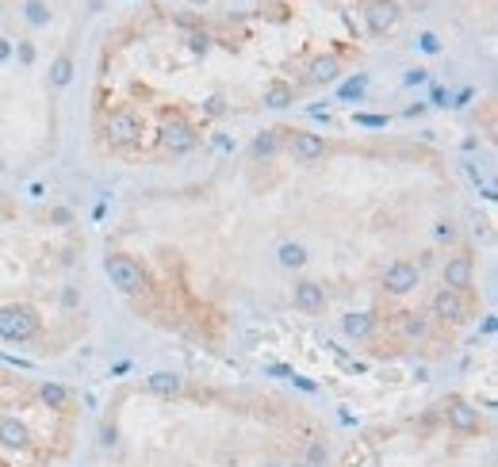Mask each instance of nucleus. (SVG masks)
I'll return each mask as SVG.
<instances>
[{
  "label": "nucleus",
  "mask_w": 498,
  "mask_h": 467,
  "mask_svg": "<svg viewBox=\"0 0 498 467\" xmlns=\"http://www.w3.org/2000/svg\"><path fill=\"white\" fill-rule=\"evenodd\" d=\"M265 467H276V463H265Z\"/></svg>",
  "instance_id": "c9c22d12"
},
{
  "label": "nucleus",
  "mask_w": 498,
  "mask_h": 467,
  "mask_svg": "<svg viewBox=\"0 0 498 467\" xmlns=\"http://www.w3.org/2000/svg\"><path fill=\"white\" fill-rule=\"evenodd\" d=\"M276 149H280V130H261V135L253 138V157H257V161L272 157Z\"/></svg>",
  "instance_id": "dca6fc26"
},
{
  "label": "nucleus",
  "mask_w": 498,
  "mask_h": 467,
  "mask_svg": "<svg viewBox=\"0 0 498 467\" xmlns=\"http://www.w3.org/2000/svg\"><path fill=\"white\" fill-rule=\"evenodd\" d=\"M296 307L307 310V314H322V310H326V288L314 283V280L296 283Z\"/></svg>",
  "instance_id": "9d476101"
},
{
  "label": "nucleus",
  "mask_w": 498,
  "mask_h": 467,
  "mask_svg": "<svg viewBox=\"0 0 498 467\" xmlns=\"http://www.w3.org/2000/svg\"><path fill=\"white\" fill-rule=\"evenodd\" d=\"M69 77H73V58L62 54L54 65H50V85H54V88H66V85H69Z\"/></svg>",
  "instance_id": "412c9836"
},
{
  "label": "nucleus",
  "mask_w": 498,
  "mask_h": 467,
  "mask_svg": "<svg viewBox=\"0 0 498 467\" xmlns=\"http://www.w3.org/2000/svg\"><path fill=\"white\" fill-rule=\"evenodd\" d=\"M403 333L410 341H425L430 337V322H425L422 314H403Z\"/></svg>",
  "instance_id": "aec40b11"
},
{
  "label": "nucleus",
  "mask_w": 498,
  "mask_h": 467,
  "mask_svg": "<svg viewBox=\"0 0 498 467\" xmlns=\"http://www.w3.org/2000/svg\"><path fill=\"white\" fill-rule=\"evenodd\" d=\"M322 460H326V448H318V444H314V448H311V463H322Z\"/></svg>",
  "instance_id": "7c9ffc66"
},
{
  "label": "nucleus",
  "mask_w": 498,
  "mask_h": 467,
  "mask_svg": "<svg viewBox=\"0 0 498 467\" xmlns=\"http://www.w3.org/2000/svg\"><path fill=\"white\" fill-rule=\"evenodd\" d=\"M38 399H43V402L50 406V410H66V406H69V391L62 387V383H43Z\"/></svg>",
  "instance_id": "f3484780"
},
{
  "label": "nucleus",
  "mask_w": 498,
  "mask_h": 467,
  "mask_svg": "<svg viewBox=\"0 0 498 467\" xmlns=\"http://www.w3.org/2000/svg\"><path fill=\"white\" fill-rule=\"evenodd\" d=\"M115 436H119V433H115V425H104V444H108V448L115 444Z\"/></svg>",
  "instance_id": "c756f323"
},
{
  "label": "nucleus",
  "mask_w": 498,
  "mask_h": 467,
  "mask_svg": "<svg viewBox=\"0 0 498 467\" xmlns=\"http://www.w3.org/2000/svg\"><path fill=\"white\" fill-rule=\"evenodd\" d=\"M341 77V58L338 54H322L311 62V80L314 85H330V80Z\"/></svg>",
  "instance_id": "4468645a"
},
{
  "label": "nucleus",
  "mask_w": 498,
  "mask_h": 467,
  "mask_svg": "<svg viewBox=\"0 0 498 467\" xmlns=\"http://www.w3.org/2000/svg\"><path fill=\"white\" fill-rule=\"evenodd\" d=\"M418 46L425 50V54H441V38H437L433 31H425V35L418 38Z\"/></svg>",
  "instance_id": "b1692460"
},
{
  "label": "nucleus",
  "mask_w": 498,
  "mask_h": 467,
  "mask_svg": "<svg viewBox=\"0 0 498 467\" xmlns=\"http://www.w3.org/2000/svg\"><path fill=\"white\" fill-rule=\"evenodd\" d=\"M360 93H364V77H357V80H349V85L341 88V96L345 100H360Z\"/></svg>",
  "instance_id": "393cba45"
},
{
  "label": "nucleus",
  "mask_w": 498,
  "mask_h": 467,
  "mask_svg": "<svg viewBox=\"0 0 498 467\" xmlns=\"http://www.w3.org/2000/svg\"><path fill=\"white\" fill-rule=\"evenodd\" d=\"M433 314L441 322H449V326H460V322L467 318V307H464L460 291H449V288L437 291V295H433Z\"/></svg>",
  "instance_id": "1a4fd4ad"
},
{
  "label": "nucleus",
  "mask_w": 498,
  "mask_h": 467,
  "mask_svg": "<svg viewBox=\"0 0 498 467\" xmlns=\"http://www.w3.org/2000/svg\"><path fill=\"white\" fill-rule=\"evenodd\" d=\"M291 104H296V88H291L288 80H272V85L265 88V107L284 111V107H291Z\"/></svg>",
  "instance_id": "2eb2a0df"
},
{
  "label": "nucleus",
  "mask_w": 498,
  "mask_h": 467,
  "mask_svg": "<svg viewBox=\"0 0 498 467\" xmlns=\"http://www.w3.org/2000/svg\"><path fill=\"white\" fill-rule=\"evenodd\" d=\"M0 169H4V157H0Z\"/></svg>",
  "instance_id": "f704fd0d"
},
{
  "label": "nucleus",
  "mask_w": 498,
  "mask_h": 467,
  "mask_svg": "<svg viewBox=\"0 0 498 467\" xmlns=\"http://www.w3.org/2000/svg\"><path fill=\"white\" fill-rule=\"evenodd\" d=\"M445 418H449L452 429H460V433H475L479 429V410H475L467 399H460V394H452L449 402H445Z\"/></svg>",
  "instance_id": "6e6552de"
},
{
  "label": "nucleus",
  "mask_w": 498,
  "mask_h": 467,
  "mask_svg": "<svg viewBox=\"0 0 498 467\" xmlns=\"http://www.w3.org/2000/svg\"><path fill=\"white\" fill-rule=\"evenodd\" d=\"M341 330L349 333V337H368L372 333V314H345Z\"/></svg>",
  "instance_id": "a211bd4d"
},
{
  "label": "nucleus",
  "mask_w": 498,
  "mask_h": 467,
  "mask_svg": "<svg viewBox=\"0 0 498 467\" xmlns=\"http://www.w3.org/2000/svg\"><path fill=\"white\" fill-rule=\"evenodd\" d=\"M425 80H430L425 69H406V85H425Z\"/></svg>",
  "instance_id": "bb28decb"
},
{
  "label": "nucleus",
  "mask_w": 498,
  "mask_h": 467,
  "mask_svg": "<svg viewBox=\"0 0 498 467\" xmlns=\"http://www.w3.org/2000/svg\"><path fill=\"white\" fill-rule=\"evenodd\" d=\"M104 135H108L111 146H135V142L142 138V119L130 107H115L104 119Z\"/></svg>",
  "instance_id": "7ed1b4c3"
},
{
  "label": "nucleus",
  "mask_w": 498,
  "mask_h": 467,
  "mask_svg": "<svg viewBox=\"0 0 498 467\" xmlns=\"http://www.w3.org/2000/svg\"><path fill=\"white\" fill-rule=\"evenodd\" d=\"M280 265L284 268H303L307 265V249H303L299 241H284L280 246Z\"/></svg>",
  "instance_id": "6ab92c4d"
},
{
  "label": "nucleus",
  "mask_w": 498,
  "mask_h": 467,
  "mask_svg": "<svg viewBox=\"0 0 498 467\" xmlns=\"http://www.w3.org/2000/svg\"><path fill=\"white\" fill-rule=\"evenodd\" d=\"M291 154L299 161H318V157H326V142L318 135H311V130H296L291 135Z\"/></svg>",
  "instance_id": "9b49d317"
},
{
  "label": "nucleus",
  "mask_w": 498,
  "mask_h": 467,
  "mask_svg": "<svg viewBox=\"0 0 498 467\" xmlns=\"http://www.w3.org/2000/svg\"><path fill=\"white\" fill-rule=\"evenodd\" d=\"M211 43H215V38H211L207 31H192V35H188V46L196 50V54H207V50H211Z\"/></svg>",
  "instance_id": "5701e85b"
},
{
  "label": "nucleus",
  "mask_w": 498,
  "mask_h": 467,
  "mask_svg": "<svg viewBox=\"0 0 498 467\" xmlns=\"http://www.w3.org/2000/svg\"><path fill=\"white\" fill-rule=\"evenodd\" d=\"M24 16H27V23H31V27H46V23H50L46 0H27V4H24Z\"/></svg>",
  "instance_id": "4be33fe9"
},
{
  "label": "nucleus",
  "mask_w": 498,
  "mask_h": 467,
  "mask_svg": "<svg viewBox=\"0 0 498 467\" xmlns=\"http://www.w3.org/2000/svg\"><path fill=\"white\" fill-rule=\"evenodd\" d=\"M146 391L161 394V399H177V394L185 391V379H180L177 372H154V375L146 379Z\"/></svg>",
  "instance_id": "ddd939ff"
},
{
  "label": "nucleus",
  "mask_w": 498,
  "mask_h": 467,
  "mask_svg": "<svg viewBox=\"0 0 498 467\" xmlns=\"http://www.w3.org/2000/svg\"><path fill=\"white\" fill-rule=\"evenodd\" d=\"M357 123L360 127H388V119L383 115H357Z\"/></svg>",
  "instance_id": "cd10ccee"
},
{
  "label": "nucleus",
  "mask_w": 498,
  "mask_h": 467,
  "mask_svg": "<svg viewBox=\"0 0 498 467\" xmlns=\"http://www.w3.org/2000/svg\"><path fill=\"white\" fill-rule=\"evenodd\" d=\"M16 54H19V62H24V65H31V62H35V46H31V43H19V46H16Z\"/></svg>",
  "instance_id": "a878e982"
},
{
  "label": "nucleus",
  "mask_w": 498,
  "mask_h": 467,
  "mask_svg": "<svg viewBox=\"0 0 498 467\" xmlns=\"http://www.w3.org/2000/svg\"><path fill=\"white\" fill-rule=\"evenodd\" d=\"M104 272L111 276V283H115L123 295H138V291L146 288V272H142V265L135 257H127V253H111V257L104 261Z\"/></svg>",
  "instance_id": "f03ea898"
},
{
  "label": "nucleus",
  "mask_w": 498,
  "mask_h": 467,
  "mask_svg": "<svg viewBox=\"0 0 498 467\" xmlns=\"http://www.w3.org/2000/svg\"><path fill=\"white\" fill-rule=\"evenodd\" d=\"M360 16H364V23H368L372 35H388L391 27L399 23V4H395V0H364Z\"/></svg>",
  "instance_id": "20e7f679"
},
{
  "label": "nucleus",
  "mask_w": 498,
  "mask_h": 467,
  "mask_svg": "<svg viewBox=\"0 0 498 467\" xmlns=\"http://www.w3.org/2000/svg\"><path fill=\"white\" fill-rule=\"evenodd\" d=\"M8 54H12V46H8V38H0V62H8Z\"/></svg>",
  "instance_id": "2f4dec72"
},
{
  "label": "nucleus",
  "mask_w": 498,
  "mask_h": 467,
  "mask_svg": "<svg viewBox=\"0 0 498 467\" xmlns=\"http://www.w3.org/2000/svg\"><path fill=\"white\" fill-rule=\"evenodd\" d=\"M418 283H422V272H418V265H410V261H395V265L383 272V288H388L391 295H410Z\"/></svg>",
  "instance_id": "423d86ee"
},
{
  "label": "nucleus",
  "mask_w": 498,
  "mask_h": 467,
  "mask_svg": "<svg viewBox=\"0 0 498 467\" xmlns=\"http://www.w3.org/2000/svg\"><path fill=\"white\" fill-rule=\"evenodd\" d=\"M157 142L169 149V154H188V149H196L199 135H196V127L185 123V119H165V123H161V138Z\"/></svg>",
  "instance_id": "39448f33"
},
{
  "label": "nucleus",
  "mask_w": 498,
  "mask_h": 467,
  "mask_svg": "<svg viewBox=\"0 0 498 467\" xmlns=\"http://www.w3.org/2000/svg\"><path fill=\"white\" fill-rule=\"evenodd\" d=\"M291 467H311V463H291Z\"/></svg>",
  "instance_id": "72a5a7b5"
},
{
  "label": "nucleus",
  "mask_w": 498,
  "mask_h": 467,
  "mask_svg": "<svg viewBox=\"0 0 498 467\" xmlns=\"http://www.w3.org/2000/svg\"><path fill=\"white\" fill-rule=\"evenodd\" d=\"M50 219H54V222H69V219H73V215H69L66 207H58V211H50Z\"/></svg>",
  "instance_id": "c85d7f7f"
},
{
  "label": "nucleus",
  "mask_w": 498,
  "mask_h": 467,
  "mask_svg": "<svg viewBox=\"0 0 498 467\" xmlns=\"http://www.w3.org/2000/svg\"><path fill=\"white\" fill-rule=\"evenodd\" d=\"M207 111H211V115H219V111H222V100H219V96L207 100Z\"/></svg>",
  "instance_id": "473e14b6"
},
{
  "label": "nucleus",
  "mask_w": 498,
  "mask_h": 467,
  "mask_svg": "<svg viewBox=\"0 0 498 467\" xmlns=\"http://www.w3.org/2000/svg\"><path fill=\"white\" fill-rule=\"evenodd\" d=\"M38 330H43V318L27 303H12V307L0 310V337L4 341H31Z\"/></svg>",
  "instance_id": "f257e3e1"
},
{
  "label": "nucleus",
  "mask_w": 498,
  "mask_h": 467,
  "mask_svg": "<svg viewBox=\"0 0 498 467\" xmlns=\"http://www.w3.org/2000/svg\"><path fill=\"white\" fill-rule=\"evenodd\" d=\"M27 441H31V433H27V425L19 418H0V444L4 448H27Z\"/></svg>",
  "instance_id": "f8f14e48"
},
{
  "label": "nucleus",
  "mask_w": 498,
  "mask_h": 467,
  "mask_svg": "<svg viewBox=\"0 0 498 467\" xmlns=\"http://www.w3.org/2000/svg\"><path fill=\"white\" fill-rule=\"evenodd\" d=\"M472 280H475V265H472V257L467 253H456V257L445 261V288L449 291H464L472 288Z\"/></svg>",
  "instance_id": "0eeeda50"
}]
</instances>
